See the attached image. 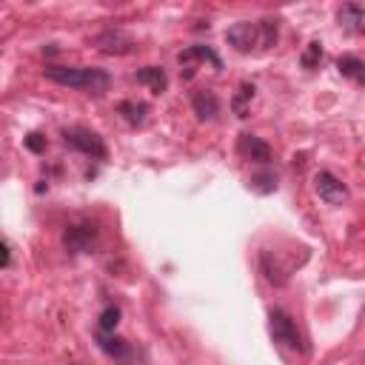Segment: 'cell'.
Instances as JSON below:
<instances>
[{
	"label": "cell",
	"instance_id": "6da1fadb",
	"mask_svg": "<svg viewBox=\"0 0 365 365\" xmlns=\"http://www.w3.org/2000/svg\"><path fill=\"white\" fill-rule=\"evenodd\" d=\"M277 38H280V26L271 18H266V21H240L226 32V43L234 46L240 55L271 49L277 43Z\"/></svg>",
	"mask_w": 365,
	"mask_h": 365
},
{
	"label": "cell",
	"instance_id": "7a4b0ae2",
	"mask_svg": "<svg viewBox=\"0 0 365 365\" xmlns=\"http://www.w3.org/2000/svg\"><path fill=\"white\" fill-rule=\"evenodd\" d=\"M46 77L58 86H69V89H80L86 94H106L109 86H111V77L109 72L103 69H94V66H80V69H72V66H49L46 69Z\"/></svg>",
	"mask_w": 365,
	"mask_h": 365
},
{
	"label": "cell",
	"instance_id": "3957f363",
	"mask_svg": "<svg viewBox=\"0 0 365 365\" xmlns=\"http://www.w3.org/2000/svg\"><path fill=\"white\" fill-rule=\"evenodd\" d=\"M268 328H271L274 342H280V345H285V348H291V351H305V345H303V334L297 331V322H294L285 311L274 308V311H271V317H268Z\"/></svg>",
	"mask_w": 365,
	"mask_h": 365
},
{
	"label": "cell",
	"instance_id": "277c9868",
	"mask_svg": "<svg viewBox=\"0 0 365 365\" xmlns=\"http://www.w3.org/2000/svg\"><path fill=\"white\" fill-rule=\"evenodd\" d=\"M97 240H100V231H97L94 223H77V226H69V229L63 231V246H66V251H72V254H86V251H92V249L97 246Z\"/></svg>",
	"mask_w": 365,
	"mask_h": 365
},
{
	"label": "cell",
	"instance_id": "5b68a950",
	"mask_svg": "<svg viewBox=\"0 0 365 365\" xmlns=\"http://www.w3.org/2000/svg\"><path fill=\"white\" fill-rule=\"evenodd\" d=\"M314 192L320 195V200H325L328 206H345L348 203V189L339 177H334L331 171H320L314 177Z\"/></svg>",
	"mask_w": 365,
	"mask_h": 365
},
{
	"label": "cell",
	"instance_id": "8992f818",
	"mask_svg": "<svg viewBox=\"0 0 365 365\" xmlns=\"http://www.w3.org/2000/svg\"><path fill=\"white\" fill-rule=\"evenodd\" d=\"M63 137H66V143H69L72 148H77V151H83V154H89V157H94V160H103V157H106L103 137L94 134V131H89V129H80V126H77V129H66Z\"/></svg>",
	"mask_w": 365,
	"mask_h": 365
},
{
	"label": "cell",
	"instance_id": "52a82bcc",
	"mask_svg": "<svg viewBox=\"0 0 365 365\" xmlns=\"http://www.w3.org/2000/svg\"><path fill=\"white\" fill-rule=\"evenodd\" d=\"M94 46L103 55H134L137 52V43L120 29H106V32L94 35Z\"/></svg>",
	"mask_w": 365,
	"mask_h": 365
},
{
	"label": "cell",
	"instance_id": "ba28073f",
	"mask_svg": "<svg viewBox=\"0 0 365 365\" xmlns=\"http://www.w3.org/2000/svg\"><path fill=\"white\" fill-rule=\"evenodd\" d=\"M237 151L251 160V163H268L271 160V146L266 140H260L257 134H240L237 140Z\"/></svg>",
	"mask_w": 365,
	"mask_h": 365
},
{
	"label": "cell",
	"instance_id": "9c48e42d",
	"mask_svg": "<svg viewBox=\"0 0 365 365\" xmlns=\"http://www.w3.org/2000/svg\"><path fill=\"white\" fill-rule=\"evenodd\" d=\"M337 21H339V26H342V29H348V32L359 35V32L365 29V9H362L359 4H345V6H339Z\"/></svg>",
	"mask_w": 365,
	"mask_h": 365
},
{
	"label": "cell",
	"instance_id": "30bf717a",
	"mask_svg": "<svg viewBox=\"0 0 365 365\" xmlns=\"http://www.w3.org/2000/svg\"><path fill=\"white\" fill-rule=\"evenodd\" d=\"M192 106H195V114H197L200 120H214V117L220 114V100H217V94H214V92H209V89L195 92Z\"/></svg>",
	"mask_w": 365,
	"mask_h": 365
},
{
	"label": "cell",
	"instance_id": "8fae6325",
	"mask_svg": "<svg viewBox=\"0 0 365 365\" xmlns=\"http://www.w3.org/2000/svg\"><path fill=\"white\" fill-rule=\"evenodd\" d=\"M134 77H137L140 86H146V89L154 92V94H163V92L168 89V77H165V72H163L160 66H146V69H140Z\"/></svg>",
	"mask_w": 365,
	"mask_h": 365
},
{
	"label": "cell",
	"instance_id": "7c38bea8",
	"mask_svg": "<svg viewBox=\"0 0 365 365\" xmlns=\"http://www.w3.org/2000/svg\"><path fill=\"white\" fill-rule=\"evenodd\" d=\"M192 60H209L214 69H220V66H223V63H220V58H217L209 46H192V49H186V52L180 55V63H182V66H189Z\"/></svg>",
	"mask_w": 365,
	"mask_h": 365
},
{
	"label": "cell",
	"instance_id": "4fadbf2b",
	"mask_svg": "<svg viewBox=\"0 0 365 365\" xmlns=\"http://www.w3.org/2000/svg\"><path fill=\"white\" fill-rule=\"evenodd\" d=\"M120 114L126 117L129 126H143L146 123V114H148V106L146 103H137V100H126V103H120Z\"/></svg>",
	"mask_w": 365,
	"mask_h": 365
},
{
	"label": "cell",
	"instance_id": "5bb4252c",
	"mask_svg": "<svg viewBox=\"0 0 365 365\" xmlns=\"http://www.w3.org/2000/svg\"><path fill=\"white\" fill-rule=\"evenodd\" d=\"M100 348H103L109 356H114V359H123V356L131 351V345H129L123 337H114V334H100Z\"/></svg>",
	"mask_w": 365,
	"mask_h": 365
},
{
	"label": "cell",
	"instance_id": "9a60e30c",
	"mask_svg": "<svg viewBox=\"0 0 365 365\" xmlns=\"http://www.w3.org/2000/svg\"><path fill=\"white\" fill-rule=\"evenodd\" d=\"M337 69H339L345 77L356 80V83H362V77H365V63H362L359 58H354V55L339 58V60H337Z\"/></svg>",
	"mask_w": 365,
	"mask_h": 365
},
{
	"label": "cell",
	"instance_id": "2e32d148",
	"mask_svg": "<svg viewBox=\"0 0 365 365\" xmlns=\"http://www.w3.org/2000/svg\"><path fill=\"white\" fill-rule=\"evenodd\" d=\"M251 100H254V86L243 83V86H240V92H237V97L231 100V106H234L237 117H249V103H251Z\"/></svg>",
	"mask_w": 365,
	"mask_h": 365
},
{
	"label": "cell",
	"instance_id": "e0dca14e",
	"mask_svg": "<svg viewBox=\"0 0 365 365\" xmlns=\"http://www.w3.org/2000/svg\"><path fill=\"white\" fill-rule=\"evenodd\" d=\"M117 322H120V308L117 305H109L103 314H100V334H114V328H117Z\"/></svg>",
	"mask_w": 365,
	"mask_h": 365
},
{
	"label": "cell",
	"instance_id": "ac0fdd59",
	"mask_svg": "<svg viewBox=\"0 0 365 365\" xmlns=\"http://www.w3.org/2000/svg\"><path fill=\"white\" fill-rule=\"evenodd\" d=\"M251 189L260 192V195H268V192L277 189V177H274V174H257V177L251 180Z\"/></svg>",
	"mask_w": 365,
	"mask_h": 365
},
{
	"label": "cell",
	"instance_id": "d6986e66",
	"mask_svg": "<svg viewBox=\"0 0 365 365\" xmlns=\"http://www.w3.org/2000/svg\"><path fill=\"white\" fill-rule=\"evenodd\" d=\"M320 60H322V43L314 40V43H308V49L303 52V66H305V69H314Z\"/></svg>",
	"mask_w": 365,
	"mask_h": 365
},
{
	"label": "cell",
	"instance_id": "ffe728a7",
	"mask_svg": "<svg viewBox=\"0 0 365 365\" xmlns=\"http://www.w3.org/2000/svg\"><path fill=\"white\" fill-rule=\"evenodd\" d=\"M26 146H29L32 151H43V148H46V140H43L40 134H29V137H26Z\"/></svg>",
	"mask_w": 365,
	"mask_h": 365
},
{
	"label": "cell",
	"instance_id": "44dd1931",
	"mask_svg": "<svg viewBox=\"0 0 365 365\" xmlns=\"http://www.w3.org/2000/svg\"><path fill=\"white\" fill-rule=\"evenodd\" d=\"M9 260H12V257H9V249H6L4 243H0V268H6V266H9Z\"/></svg>",
	"mask_w": 365,
	"mask_h": 365
}]
</instances>
